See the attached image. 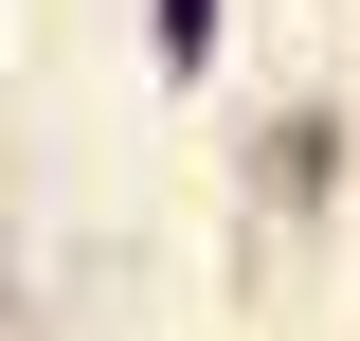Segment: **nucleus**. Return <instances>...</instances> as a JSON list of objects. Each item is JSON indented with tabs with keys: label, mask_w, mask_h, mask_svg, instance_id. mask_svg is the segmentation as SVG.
<instances>
[{
	"label": "nucleus",
	"mask_w": 360,
	"mask_h": 341,
	"mask_svg": "<svg viewBox=\"0 0 360 341\" xmlns=\"http://www.w3.org/2000/svg\"><path fill=\"white\" fill-rule=\"evenodd\" d=\"M252 198L270 215H324V198H342V108H288V126L252 144Z\"/></svg>",
	"instance_id": "nucleus-1"
},
{
	"label": "nucleus",
	"mask_w": 360,
	"mask_h": 341,
	"mask_svg": "<svg viewBox=\"0 0 360 341\" xmlns=\"http://www.w3.org/2000/svg\"><path fill=\"white\" fill-rule=\"evenodd\" d=\"M217 36H234V0H144V54H162V90H217Z\"/></svg>",
	"instance_id": "nucleus-2"
}]
</instances>
